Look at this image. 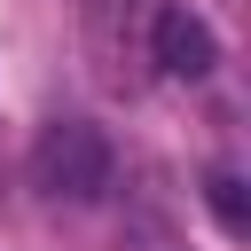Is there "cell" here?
<instances>
[{"mask_svg": "<svg viewBox=\"0 0 251 251\" xmlns=\"http://www.w3.org/2000/svg\"><path fill=\"white\" fill-rule=\"evenodd\" d=\"M149 63H157V78H212V71H220V39H212V24H204V16H188V8L157 0Z\"/></svg>", "mask_w": 251, "mask_h": 251, "instance_id": "3", "label": "cell"}, {"mask_svg": "<svg viewBox=\"0 0 251 251\" xmlns=\"http://www.w3.org/2000/svg\"><path fill=\"white\" fill-rule=\"evenodd\" d=\"M149 24H157V0H94L86 8V55H94V78L110 94H141L157 78Z\"/></svg>", "mask_w": 251, "mask_h": 251, "instance_id": "2", "label": "cell"}, {"mask_svg": "<svg viewBox=\"0 0 251 251\" xmlns=\"http://www.w3.org/2000/svg\"><path fill=\"white\" fill-rule=\"evenodd\" d=\"M204 204H212V220H220L227 235H251V196H243V180H235L227 165L204 180Z\"/></svg>", "mask_w": 251, "mask_h": 251, "instance_id": "4", "label": "cell"}, {"mask_svg": "<svg viewBox=\"0 0 251 251\" xmlns=\"http://www.w3.org/2000/svg\"><path fill=\"white\" fill-rule=\"evenodd\" d=\"M118 180V157H110V133L86 126V118H47L39 141H31V188L39 196H63V204H94L110 196Z\"/></svg>", "mask_w": 251, "mask_h": 251, "instance_id": "1", "label": "cell"}, {"mask_svg": "<svg viewBox=\"0 0 251 251\" xmlns=\"http://www.w3.org/2000/svg\"><path fill=\"white\" fill-rule=\"evenodd\" d=\"M133 251H180V243H165L157 227H141V235H133Z\"/></svg>", "mask_w": 251, "mask_h": 251, "instance_id": "5", "label": "cell"}]
</instances>
